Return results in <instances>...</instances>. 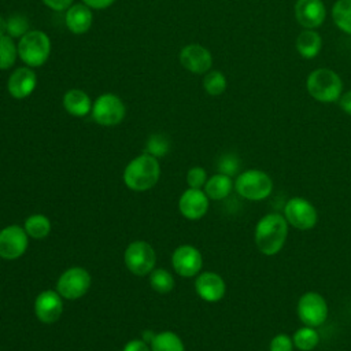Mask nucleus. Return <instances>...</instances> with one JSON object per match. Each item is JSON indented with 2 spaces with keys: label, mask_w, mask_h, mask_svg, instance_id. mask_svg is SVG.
Segmentation results:
<instances>
[{
  "label": "nucleus",
  "mask_w": 351,
  "mask_h": 351,
  "mask_svg": "<svg viewBox=\"0 0 351 351\" xmlns=\"http://www.w3.org/2000/svg\"><path fill=\"white\" fill-rule=\"evenodd\" d=\"M288 222L282 214L269 213L259 218L254 229V241L258 251L266 256L278 254L285 245Z\"/></svg>",
  "instance_id": "f257e3e1"
},
{
  "label": "nucleus",
  "mask_w": 351,
  "mask_h": 351,
  "mask_svg": "<svg viewBox=\"0 0 351 351\" xmlns=\"http://www.w3.org/2000/svg\"><path fill=\"white\" fill-rule=\"evenodd\" d=\"M160 177V165L158 158L149 154H141L133 158L125 167L122 178L125 185L136 192H144L156 185Z\"/></svg>",
  "instance_id": "f03ea898"
},
{
  "label": "nucleus",
  "mask_w": 351,
  "mask_h": 351,
  "mask_svg": "<svg viewBox=\"0 0 351 351\" xmlns=\"http://www.w3.org/2000/svg\"><path fill=\"white\" fill-rule=\"evenodd\" d=\"M16 47L19 59L32 69L45 64L51 55V40L43 30H29L19 38Z\"/></svg>",
  "instance_id": "7ed1b4c3"
},
{
  "label": "nucleus",
  "mask_w": 351,
  "mask_h": 351,
  "mask_svg": "<svg viewBox=\"0 0 351 351\" xmlns=\"http://www.w3.org/2000/svg\"><path fill=\"white\" fill-rule=\"evenodd\" d=\"M234 191L245 200L261 202L273 192L271 177L259 169H248L237 174L234 180Z\"/></svg>",
  "instance_id": "20e7f679"
},
{
  "label": "nucleus",
  "mask_w": 351,
  "mask_h": 351,
  "mask_svg": "<svg viewBox=\"0 0 351 351\" xmlns=\"http://www.w3.org/2000/svg\"><path fill=\"white\" fill-rule=\"evenodd\" d=\"M307 92L321 103H333L340 99L343 82L337 73L329 69H317L307 77Z\"/></svg>",
  "instance_id": "39448f33"
},
{
  "label": "nucleus",
  "mask_w": 351,
  "mask_h": 351,
  "mask_svg": "<svg viewBox=\"0 0 351 351\" xmlns=\"http://www.w3.org/2000/svg\"><path fill=\"white\" fill-rule=\"evenodd\" d=\"M123 262L130 273L143 277L155 269L156 254L149 243L136 240L126 247L123 252Z\"/></svg>",
  "instance_id": "423d86ee"
},
{
  "label": "nucleus",
  "mask_w": 351,
  "mask_h": 351,
  "mask_svg": "<svg viewBox=\"0 0 351 351\" xmlns=\"http://www.w3.org/2000/svg\"><path fill=\"white\" fill-rule=\"evenodd\" d=\"M296 314L303 325L317 328L325 324V321L328 319L329 307L321 293L307 291L298 300Z\"/></svg>",
  "instance_id": "0eeeda50"
},
{
  "label": "nucleus",
  "mask_w": 351,
  "mask_h": 351,
  "mask_svg": "<svg viewBox=\"0 0 351 351\" xmlns=\"http://www.w3.org/2000/svg\"><path fill=\"white\" fill-rule=\"evenodd\" d=\"M92 277L89 271L81 266H73L64 270L56 281V292L67 300L82 298L90 288Z\"/></svg>",
  "instance_id": "6e6552de"
},
{
  "label": "nucleus",
  "mask_w": 351,
  "mask_h": 351,
  "mask_svg": "<svg viewBox=\"0 0 351 351\" xmlns=\"http://www.w3.org/2000/svg\"><path fill=\"white\" fill-rule=\"evenodd\" d=\"M90 114L97 125L115 126L123 121L126 107L118 95L103 93L93 101Z\"/></svg>",
  "instance_id": "1a4fd4ad"
},
{
  "label": "nucleus",
  "mask_w": 351,
  "mask_h": 351,
  "mask_svg": "<svg viewBox=\"0 0 351 351\" xmlns=\"http://www.w3.org/2000/svg\"><path fill=\"white\" fill-rule=\"evenodd\" d=\"M282 215L289 226L299 230H310L318 222V211L315 206L300 196L291 197L285 203Z\"/></svg>",
  "instance_id": "9d476101"
},
{
  "label": "nucleus",
  "mask_w": 351,
  "mask_h": 351,
  "mask_svg": "<svg viewBox=\"0 0 351 351\" xmlns=\"http://www.w3.org/2000/svg\"><path fill=\"white\" fill-rule=\"evenodd\" d=\"M29 245V236L23 226L8 225L0 230V258L14 261L21 258Z\"/></svg>",
  "instance_id": "9b49d317"
},
{
  "label": "nucleus",
  "mask_w": 351,
  "mask_h": 351,
  "mask_svg": "<svg viewBox=\"0 0 351 351\" xmlns=\"http://www.w3.org/2000/svg\"><path fill=\"white\" fill-rule=\"evenodd\" d=\"M171 266L174 271L181 277H195L203 267V256L196 247L191 244H182L173 251Z\"/></svg>",
  "instance_id": "f8f14e48"
},
{
  "label": "nucleus",
  "mask_w": 351,
  "mask_h": 351,
  "mask_svg": "<svg viewBox=\"0 0 351 351\" xmlns=\"http://www.w3.org/2000/svg\"><path fill=\"white\" fill-rule=\"evenodd\" d=\"M63 313V298L55 291L47 289L34 300V315L43 324H55Z\"/></svg>",
  "instance_id": "ddd939ff"
},
{
  "label": "nucleus",
  "mask_w": 351,
  "mask_h": 351,
  "mask_svg": "<svg viewBox=\"0 0 351 351\" xmlns=\"http://www.w3.org/2000/svg\"><path fill=\"white\" fill-rule=\"evenodd\" d=\"M180 63L193 74H206L213 66V56L206 47L188 44L180 51Z\"/></svg>",
  "instance_id": "4468645a"
},
{
  "label": "nucleus",
  "mask_w": 351,
  "mask_h": 351,
  "mask_svg": "<svg viewBox=\"0 0 351 351\" xmlns=\"http://www.w3.org/2000/svg\"><path fill=\"white\" fill-rule=\"evenodd\" d=\"M208 200L210 199L203 189L188 188L178 199L180 214L191 221L200 219L206 215L208 210Z\"/></svg>",
  "instance_id": "2eb2a0df"
},
{
  "label": "nucleus",
  "mask_w": 351,
  "mask_h": 351,
  "mask_svg": "<svg viewBox=\"0 0 351 351\" xmlns=\"http://www.w3.org/2000/svg\"><path fill=\"white\" fill-rule=\"evenodd\" d=\"M195 291L202 300L217 303L225 296L226 284L218 273L203 271L199 273L195 280Z\"/></svg>",
  "instance_id": "dca6fc26"
},
{
  "label": "nucleus",
  "mask_w": 351,
  "mask_h": 351,
  "mask_svg": "<svg viewBox=\"0 0 351 351\" xmlns=\"http://www.w3.org/2000/svg\"><path fill=\"white\" fill-rule=\"evenodd\" d=\"M37 86V75L34 70L29 66H22L15 69L7 81L8 93L18 100L30 96Z\"/></svg>",
  "instance_id": "f3484780"
},
{
  "label": "nucleus",
  "mask_w": 351,
  "mask_h": 351,
  "mask_svg": "<svg viewBox=\"0 0 351 351\" xmlns=\"http://www.w3.org/2000/svg\"><path fill=\"white\" fill-rule=\"evenodd\" d=\"M326 10L322 0H298L295 3V18L306 29H315L325 21Z\"/></svg>",
  "instance_id": "a211bd4d"
},
{
  "label": "nucleus",
  "mask_w": 351,
  "mask_h": 351,
  "mask_svg": "<svg viewBox=\"0 0 351 351\" xmlns=\"http://www.w3.org/2000/svg\"><path fill=\"white\" fill-rule=\"evenodd\" d=\"M64 22L67 29L74 34H84L86 33L93 23V12L84 3L73 4L66 10Z\"/></svg>",
  "instance_id": "6ab92c4d"
},
{
  "label": "nucleus",
  "mask_w": 351,
  "mask_h": 351,
  "mask_svg": "<svg viewBox=\"0 0 351 351\" xmlns=\"http://www.w3.org/2000/svg\"><path fill=\"white\" fill-rule=\"evenodd\" d=\"M62 101H63V107H64L66 112L73 117H77V118H82V117H86L88 114H90L92 106H93L89 95L78 88L69 89L64 93Z\"/></svg>",
  "instance_id": "aec40b11"
},
{
  "label": "nucleus",
  "mask_w": 351,
  "mask_h": 351,
  "mask_svg": "<svg viewBox=\"0 0 351 351\" xmlns=\"http://www.w3.org/2000/svg\"><path fill=\"white\" fill-rule=\"evenodd\" d=\"M234 188V181L230 176H226L223 173H217L207 178L203 191L211 200H223L228 197Z\"/></svg>",
  "instance_id": "412c9836"
},
{
  "label": "nucleus",
  "mask_w": 351,
  "mask_h": 351,
  "mask_svg": "<svg viewBox=\"0 0 351 351\" xmlns=\"http://www.w3.org/2000/svg\"><path fill=\"white\" fill-rule=\"evenodd\" d=\"M321 36L313 29H306L296 37V49L304 59H313L321 51Z\"/></svg>",
  "instance_id": "4be33fe9"
},
{
  "label": "nucleus",
  "mask_w": 351,
  "mask_h": 351,
  "mask_svg": "<svg viewBox=\"0 0 351 351\" xmlns=\"http://www.w3.org/2000/svg\"><path fill=\"white\" fill-rule=\"evenodd\" d=\"M151 351H185L181 337L171 330H162L151 337Z\"/></svg>",
  "instance_id": "5701e85b"
},
{
  "label": "nucleus",
  "mask_w": 351,
  "mask_h": 351,
  "mask_svg": "<svg viewBox=\"0 0 351 351\" xmlns=\"http://www.w3.org/2000/svg\"><path fill=\"white\" fill-rule=\"evenodd\" d=\"M23 229L30 239L41 240L51 233V221L44 214H32L25 219Z\"/></svg>",
  "instance_id": "b1692460"
},
{
  "label": "nucleus",
  "mask_w": 351,
  "mask_h": 351,
  "mask_svg": "<svg viewBox=\"0 0 351 351\" xmlns=\"http://www.w3.org/2000/svg\"><path fill=\"white\" fill-rule=\"evenodd\" d=\"M292 341L295 348L300 351H313L319 343V335L315 330V328L303 325L302 328L293 332Z\"/></svg>",
  "instance_id": "393cba45"
},
{
  "label": "nucleus",
  "mask_w": 351,
  "mask_h": 351,
  "mask_svg": "<svg viewBox=\"0 0 351 351\" xmlns=\"http://www.w3.org/2000/svg\"><path fill=\"white\" fill-rule=\"evenodd\" d=\"M332 18L340 30L351 34V0H337L332 8Z\"/></svg>",
  "instance_id": "a878e982"
},
{
  "label": "nucleus",
  "mask_w": 351,
  "mask_h": 351,
  "mask_svg": "<svg viewBox=\"0 0 351 351\" xmlns=\"http://www.w3.org/2000/svg\"><path fill=\"white\" fill-rule=\"evenodd\" d=\"M18 56V47L12 37L1 36L0 37V70L11 69Z\"/></svg>",
  "instance_id": "bb28decb"
},
{
  "label": "nucleus",
  "mask_w": 351,
  "mask_h": 351,
  "mask_svg": "<svg viewBox=\"0 0 351 351\" xmlns=\"http://www.w3.org/2000/svg\"><path fill=\"white\" fill-rule=\"evenodd\" d=\"M149 285L158 293H169L174 288V278L166 269H154L149 273Z\"/></svg>",
  "instance_id": "cd10ccee"
},
{
  "label": "nucleus",
  "mask_w": 351,
  "mask_h": 351,
  "mask_svg": "<svg viewBox=\"0 0 351 351\" xmlns=\"http://www.w3.org/2000/svg\"><path fill=\"white\" fill-rule=\"evenodd\" d=\"M203 88L211 96H218L226 89V77L218 70L207 71L203 77Z\"/></svg>",
  "instance_id": "c85d7f7f"
},
{
  "label": "nucleus",
  "mask_w": 351,
  "mask_h": 351,
  "mask_svg": "<svg viewBox=\"0 0 351 351\" xmlns=\"http://www.w3.org/2000/svg\"><path fill=\"white\" fill-rule=\"evenodd\" d=\"M29 30V21L25 15L14 14L7 19V36L12 38H21Z\"/></svg>",
  "instance_id": "c756f323"
},
{
  "label": "nucleus",
  "mask_w": 351,
  "mask_h": 351,
  "mask_svg": "<svg viewBox=\"0 0 351 351\" xmlns=\"http://www.w3.org/2000/svg\"><path fill=\"white\" fill-rule=\"evenodd\" d=\"M169 151V141L162 134H152L145 144V154H149L155 158L166 155Z\"/></svg>",
  "instance_id": "7c9ffc66"
},
{
  "label": "nucleus",
  "mask_w": 351,
  "mask_h": 351,
  "mask_svg": "<svg viewBox=\"0 0 351 351\" xmlns=\"http://www.w3.org/2000/svg\"><path fill=\"white\" fill-rule=\"evenodd\" d=\"M207 173L203 167L200 166H195L191 167L186 173V184L188 188H196V189H202L207 181Z\"/></svg>",
  "instance_id": "2f4dec72"
},
{
  "label": "nucleus",
  "mask_w": 351,
  "mask_h": 351,
  "mask_svg": "<svg viewBox=\"0 0 351 351\" xmlns=\"http://www.w3.org/2000/svg\"><path fill=\"white\" fill-rule=\"evenodd\" d=\"M239 166H240L239 158L236 155H233V154H226L218 162V171L232 177V176L237 174Z\"/></svg>",
  "instance_id": "473e14b6"
},
{
  "label": "nucleus",
  "mask_w": 351,
  "mask_h": 351,
  "mask_svg": "<svg viewBox=\"0 0 351 351\" xmlns=\"http://www.w3.org/2000/svg\"><path fill=\"white\" fill-rule=\"evenodd\" d=\"M295 346L292 341V337L287 333H278L276 335L269 344V351H293Z\"/></svg>",
  "instance_id": "72a5a7b5"
},
{
  "label": "nucleus",
  "mask_w": 351,
  "mask_h": 351,
  "mask_svg": "<svg viewBox=\"0 0 351 351\" xmlns=\"http://www.w3.org/2000/svg\"><path fill=\"white\" fill-rule=\"evenodd\" d=\"M122 351H151V347L147 344V341L140 340V339H134V340L128 341L123 346Z\"/></svg>",
  "instance_id": "f704fd0d"
},
{
  "label": "nucleus",
  "mask_w": 351,
  "mask_h": 351,
  "mask_svg": "<svg viewBox=\"0 0 351 351\" xmlns=\"http://www.w3.org/2000/svg\"><path fill=\"white\" fill-rule=\"evenodd\" d=\"M48 8L53 11H66L73 5V0H41Z\"/></svg>",
  "instance_id": "c9c22d12"
},
{
  "label": "nucleus",
  "mask_w": 351,
  "mask_h": 351,
  "mask_svg": "<svg viewBox=\"0 0 351 351\" xmlns=\"http://www.w3.org/2000/svg\"><path fill=\"white\" fill-rule=\"evenodd\" d=\"M84 4H86L92 10H104L108 8L115 3V0H82Z\"/></svg>",
  "instance_id": "e433bc0d"
},
{
  "label": "nucleus",
  "mask_w": 351,
  "mask_h": 351,
  "mask_svg": "<svg viewBox=\"0 0 351 351\" xmlns=\"http://www.w3.org/2000/svg\"><path fill=\"white\" fill-rule=\"evenodd\" d=\"M340 107L346 114L351 115V90L340 96Z\"/></svg>",
  "instance_id": "4c0bfd02"
},
{
  "label": "nucleus",
  "mask_w": 351,
  "mask_h": 351,
  "mask_svg": "<svg viewBox=\"0 0 351 351\" xmlns=\"http://www.w3.org/2000/svg\"><path fill=\"white\" fill-rule=\"evenodd\" d=\"M7 36V19L0 15V37Z\"/></svg>",
  "instance_id": "58836bf2"
}]
</instances>
